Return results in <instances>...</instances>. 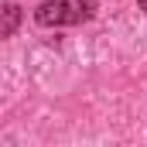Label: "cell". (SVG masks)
<instances>
[{
    "label": "cell",
    "mask_w": 147,
    "mask_h": 147,
    "mask_svg": "<svg viewBox=\"0 0 147 147\" xmlns=\"http://www.w3.org/2000/svg\"><path fill=\"white\" fill-rule=\"evenodd\" d=\"M17 24H21V7L10 0V3H3V28H0V34H3V38H14Z\"/></svg>",
    "instance_id": "2"
},
{
    "label": "cell",
    "mask_w": 147,
    "mask_h": 147,
    "mask_svg": "<svg viewBox=\"0 0 147 147\" xmlns=\"http://www.w3.org/2000/svg\"><path fill=\"white\" fill-rule=\"evenodd\" d=\"M62 14L65 24H82L96 14V0H62Z\"/></svg>",
    "instance_id": "1"
},
{
    "label": "cell",
    "mask_w": 147,
    "mask_h": 147,
    "mask_svg": "<svg viewBox=\"0 0 147 147\" xmlns=\"http://www.w3.org/2000/svg\"><path fill=\"white\" fill-rule=\"evenodd\" d=\"M137 3H140V7H144V10H147V0H137Z\"/></svg>",
    "instance_id": "3"
}]
</instances>
